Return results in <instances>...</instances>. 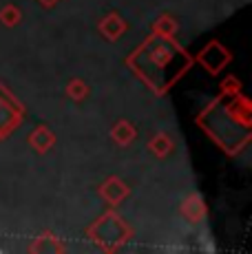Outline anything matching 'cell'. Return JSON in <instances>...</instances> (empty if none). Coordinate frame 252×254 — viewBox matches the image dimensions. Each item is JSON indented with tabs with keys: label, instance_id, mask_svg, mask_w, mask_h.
I'll use <instances>...</instances> for the list:
<instances>
[]
</instances>
